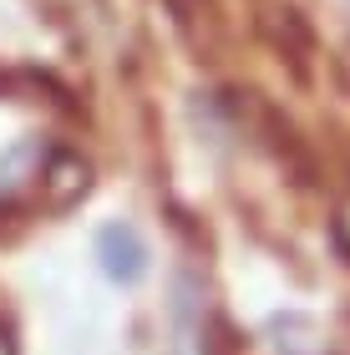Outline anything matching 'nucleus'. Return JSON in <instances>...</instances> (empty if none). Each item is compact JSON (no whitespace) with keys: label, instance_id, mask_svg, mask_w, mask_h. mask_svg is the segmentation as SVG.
I'll use <instances>...</instances> for the list:
<instances>
[{"label":"nucleus","instance_id":"nucleus-4","mask_svg":"<svg viewBox=\"0 0 350 355\" xmlns=\"http://www.w3.org/2000/svg\"><path fill=\"white\" fill-rule=\"evenodd\" d=\"M335 234H340V244H345V254H350V198L340 203V214H335Z\"/></svg>","mask_w":350,"mask_h":355},{"label":"nucleus","instance_id":"nucleus-5","mask_svg":"<svg viewBox=\"0 0 350 355\" xmlns=\"http://www.w3.org/2000/svg\"><path fill=\"white\" fill-rule=\"evenodd\" d=\"M0 355H15V345L6 340V330H0Z\"/></svg>","mask_w":350,"mask_h":355},{"label":"nucleus","instance_id":"nucleus-1","mask_svg":"<svg viewBox=\"0 0 350 355\" xmlns=\"http://www.w3.org/2000/svg\"><path fill=\"white\" fill-rule=\"evenodd\" d=\"M61 163L56 117L36 92L0 87V208L41 198Z\"/></svg>","mask_w":350,"mask_h":355},{"label":"nucleus","instance_id":"nucleus-3","mask_svg":"<svg viewBox=\"0 0 350 355\" xmlns=\"http://www.w3.org/2000/svg\"><path fill=\"white\" fill-rule=\"evenodd\" d=\"M269 340H274L279 355H330L325 330L310 315H274L269 320Z\"/></svg>","mask_w":350,"mask_h":355},{"label":"nucleus","instance_id":"nucleus-2","mask_svg":"<svg viewBox=\"0 0 350 355\" xmlns=\"http://www.w3.org/2000/svg\"><path fill=\"white\" fill-rule=\"evenodd\" d=\"M97 259H102V274L117 284H137L148 274V244L132 223H107L97 234Z\"/></svg>","mask_w":350,"mask_h":355}]
</instances>
